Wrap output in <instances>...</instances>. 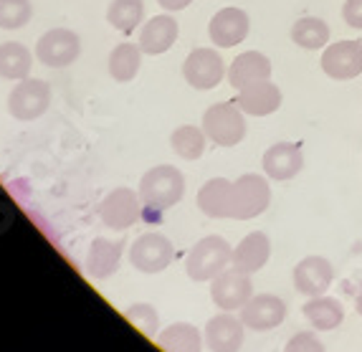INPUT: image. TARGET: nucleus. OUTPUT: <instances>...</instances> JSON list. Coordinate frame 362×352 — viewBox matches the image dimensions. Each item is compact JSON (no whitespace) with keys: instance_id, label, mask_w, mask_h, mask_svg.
I'll return each mask as SVG.
<instances>
[{"instance_id":"nucleus-1","label":"nucleus","mask_w":362,"mask_h":352,"mask_svg":"<svg viewBox=\"0 0 362 352\" xmlns=\"http://www.w3.org/2000/svg\"><path fill=\"white\" fill-rule=\"evenodd\" d=\"M185 177L173 165H157L139 180V201L152 211H168L182 201Z\"/></svg>"},{"instance_id":"nucleus-2","label":"nucleus","mask_w":362,"mask_h":352,"mask_svg":"<svg viewBox=\"0 0 362 352\" xmlns=\"http://www.w3.org/2000/svg\"><path fill=\"white\" fill-rule=\"evenodd\" d=\"M233 264V249L230 243L221 236H206L195 243L190 254H187V276L193 281H213L218 274Z\"/></svg>"},{"instance_id":"nucleus-3","label":"nucleus","mask_w":362,"mask_h":352,"mask_svg":"<svg viewBox=\"0 0 362 352\" xmlns=\"http://www.w3.org/2000/svg\"><path fill=\"white\" fill-rule=\"evenodd\" d=\"M203 132L221 147H235L246 137V117L235 102H221L208 107L203 115Z\"/></svg>"},{"instance_id":"nucleus-4","label":"nucleus","mask_w":362,"mask_h":352,"mask_svg":"<svg viewBox=\"0 0 362 352\" xmlns=\"http://www.w3.org/2000/svg\"><path fill=\"white\" fill-rule=\"evenodd\" d=\"M269 203H272L269 180L256 172H246L233 182V190H230V218H256L269 208Z\"/></svg>"},{"instance_id":"nucleus-5","label":"nucleus","mask_w":362,"mask_h":352,"mask_svg":"<svg viewBox=\"0 0 362 352\" xmlns=\"http://www.w3.org/2000/svg\"><path fill=\"white\" fill-rule=\"evenodd\" d=\"M51 104V86L43 79H21L8 97V110L16 119L30 122L41 117Z\"/></svg>"},{"instance_id":"nucleus-6","label":"nucleus","mask_w":362,"mask_h":352,"mask_svg":"<svg viewBox=\"0 0 362 352\" xmlns=\"http://www.w3.org/2000/svg\"><path fill=\"white\" fill-rule=\"evenodd\" d=\"M81 54V38L69 28H54L38 38L36 59L43 66L64 69L78 59Z\"/></svg>"},{"instance_id":"nucleus-7","label":"nucleus","mask_w":362,"mask_h":352,"mask_svg":"<svg viewBox=\"0 0 362 352\" xmlns=\"http://www.w3.org/2000/svg\"><path fill=\"white\" fill-rule=\"evenodd\" d=\"M173 256H175V249H173L170 238H165L163 233H145L129 249V262L142 274L165 271L173 264Z\"/></svg>"},{"instance_id":"nucleus-8","label":"nucleus","mask_w":362,"mask_h":352,"mask_svg":"<svg viewBox=\"0 0 362 352\" xmlns=\"http://www.w3.org/2000/svg\"><path fill=\"white\" fill-rule=\"evenodd\" d=\"M182 76L193 89H216L226 76V64L221 54H216V49H195L182 64Z\"/></svg>"},{"instance_id":"nucleus-9","label":"nucleus","mask_w":362,"mask_h":352,"mask_svg":"<svg viewBox=\"0 0 362 352\" xmlns=\"http://www.w3.org/2000/svg\"><path fill=\"white\" fill-rule=\"evenodd\" d=\"M211 297L216 307L230 312L241 310L248 299L254 297V284H251V274L241 271V269H226L223 274H218L213 279Z\"/></svg>"},{"instance_id":"nucleus-10","label":"nucleus","mask_w":362,"mask_h":352,"mask_svg":"<svg viewBox=\"0 0 362 352\" xmlns=\"http://www.w3.org/2000/svg\"><path fill=\"white\" fill-rule=\"evenodd\" d=\"M322 71L334 81H350L362 74V41H339L322 54Z\"/></svg>"},{"instance_id":"nucleus-11","label":"nucleus","mask_w":362,"mask_h":352,"mask_svg":"<svg viewBox=\"0 0 362 352\" xmlns=\"http://www.w3.org/2000/svg\"><path fill=\"white\" fill-rule=\"evenodd\" d=\"M286 317V304L284 299H279L276 294H256L241 307V319L248 329L254 332H269V329L279 327Z\"/></svg>"},{"instance_id":"nucleus-12","label":"nucleus","mask_w":362,"mask_h":352,"mask_svg":"<svg viewBox=\"0 0 362 352\" xmlns=\"http://www.w3.org/2000/svg\"><path fill=\"white\" fill-rule=\"evenodd\" d=\"M99 218L107 228L115 231H127L129 225L139 218V195L129 188H117L107 195L99 208Z\"/></svg>"},{"instance_id":"nucleus-13","label":"nucleus","mask_w":362,"mask_h":352,"mask_svg":"<svg viewBox=\"0 0 362 352\" xmlns=\"http://www.w3.org/2000/svg\"><path fill=\"white\" fill-rule=\"evenodd\" d=\"M334 269L325 256H307L294 266V286L304 297H322L332 286Z\"/></svg>"},{"instance_id":"nucleus-14","label":"nucleus","mask_w":362,"mask_h":352,"mask_svg":"<svg viewBox=\"0 0 362 352\" xmlns=\"http://www.w3.org/2000/svg\"><path fill=\"white\" fill-rule=\"evenodd\" d=\"M248 28H251V20H248L246 11H241V8H223L208 23V36L221 49H230L235 43L246 41Z\"/></svg>"},{"instance_id":"nucleus-15","label":"nucleus","mask_w":362,"mask_h":352,"mask_svg":"<svg viewBox=\"0 0 362 352\" xmlns=\"http://www.w3.org/2000/svg\"><path fill=\"white\" fill-rule=\"evenodd\" d=\"M304 168L299 142H276L264 152V172L272 180H291Z\"/></svg>"},{"instance_id":"nucleus-16","label":"nucleus","mask_w":362,"mask_h":352,"mask_svg":"<svg viewBox=\"0 0 362 352\" xmlns=\"http://www.w3.org/2000/svg\"><path fill=\"white\" fill-rule=\"evenodd\" d=\"M272 79V61L259 51H243L233 59L228 69V81L233 89H246L251 84Z\"/></svg>"},{"instance_id":"nucleus-17","label":"nucleus","mask_w":362,"mask_h":352,"mask_svg":"<svg viewBox=\"0 0 362 352\" xmlns=\"http://www.w3.org/2000/svg\"><path fill=\"white\" fill-rule=\"evenodd\" d=\"M235 104H238V110L243 115L269 117L281 107V89L276 84H272V81H259V84H251L238 91Z\"/></svg>"},{"instance_id":"nucleus-18","label":"nucleus","mask_w":362,"mask_h":352,"mask_svg":"<svg viewBox=\"0 0 362 352\" xmlns=\"http://www.w3.org/2000/svg\"><path fill=\"white\" fill-rule=\"evenodd\" d=\"M243 319L233 315H218L206 324V345L211 352H238L243 345Z\"/></svg>"},{"instance_id":"nucleus-19","label":"nucleus","mask_w":362,"mask_h":352,"mask_svg":"<svg viewBox=\"0 0 362 352\" xmlns=\"http://www.w3.org/2000/svg\"><path fill=\"white\" fill-rule=\"evenodd\" d=\"M177 20L173 16H155L142 25V33H139V49L142 54L160 56L165 51L173 49V43L177 41Z\"/></svg>"},{"instance_id":"nucleus-20","label":"nucleus","mask_w":362,"mask_h":352,"mask_svg":"<svg viewBox=\"0 0 362 352\" xmlns=\"http://www.w3.org/2000/svg\"><path fill=\"white\" fill-rule=\"evenodd\" d=\"M269 256H272V241H269V236L264 231H254L248 233L233 249V266L246 274H256L266 266Z\"/></svg>"},{"instance_id":"nucleus-21","label":"nucleus","mask_w":362,"mask_h":352,"mask_svg":"<svg viewBox=\"0 0 362 352\" xmlns=\"http://www.w3.org/2000/svg\"><path fill=\"white\" fill-rule=\"evenodd\" d=\"M230 190L233 182L226 177H213L198 193V208L208 218H230Z\"/></svg>"},{"instance_id":"nucleus-22","label":"nucleus","mask_w":362,"mask_h":352,"mask_svg":"<svg viewBox=\"0 0 362 352\" xmlns=\"http://www.w3.org/2000/svg\"><path fill=\"white\" fill-rule=\"evenodd\" d=\"M122 241H109V238H94L86 256V269H89L91 276L97 279H107L119 269V259H122Z\"/></svg>"},{"instance_id":"nucleus-23","label":"nucleus","mask_w":362,"mask_h":352,"mask_svg":"<svg viewBox=\"0 0 362 352\" xmlns=\"http://www.w3.org/2000/svg\"><path fill=\"white\" fill-rule=\"evenodd\" d=\"M304 317L309 319L314 329L320 332H329V329L339 327L344 319V310L339 299L334 297H309V302L304 304Z\"/></svg>"},{"instance_id":"nucleus-24","label":"nucleus","mask_w":362,"mask_h":352,"mask_svg":"<svg viewBox=\"0 0 362 352\" xmlns=\"http://www.w3.org/2000/svg\"><path fill=\"white\" fill-rule=\"evenodd\" d=\"M33 54L23 43H0V76L11 81L28 79Z\"/></svg>"},{"instance_id":"nucleus-25","label":"nucleus","mask_w":362,"mask_h":352,"mask_svg":"<svg viewBox=\"0 0 362 352\" xmlns=\"http://www.w3.org/2000/svg\"><path fill=\"white\" fill-rule=\"evenodd\" d=\"M157 342L165 352H200L203 350V337L187 322L170 324L168 329L157 334Z\"/></svg>"},{"instance_id":"nucleus-26","label":"nucleus","mask_w":362,"mask_h":352,"mask_svg":"<svg viewBox=\"0 0 362 352\" xmlns=\"http://www.w3.org/2000/svg\"><path fill=\"white\" fill-rule=\"evenodd\" d=\"M139 64H142V49L134 46V43H119L109 54V74L119 84H127V81H132L137 76Z\"/></svg>"},{"instance_id":"nucleus-27","label":"nucleus","mask_w":362,"mask_h":352,"mask_svg":"<svg viewBox=\"0 0 362 352\" xmlns=\"http://www.w3.org/2000/svg\"><path fill=\"white\" fill-rule=\"evenodd\" d=\"M291 41L296 46H302L307 51L325 49L329 43V25L322 18H314V16H304L291 25Z\"/></svg>"},{"instance_id":"nucleus-28","label":"nucleus","mask_w":362,"mask_h":352,"mask_svg":"<svg viewBox=\"0 0 362 352\" xmlns=\"http://www.w3.org/2000/svg\"><path fill=\"white\" fill-rule=\"evenodd\" d=\"M145 18L142 0H112L107 8V23L119 33H132Z\"/></svg>"},{"instance_id":"nucleus-29","label":"nucleus","mask_w":362,"mask_h":352,"mask_svg":"<svg viewBox=\"0 0 362 352\" xmlns=\"http://www.w3.org/2000/svg\"><path fill=\"white\" fill-rule=\"evenodd\" d=\"M206 137L208 134L203 129L193 127V124H182L173 132L170 137V145L173 150L180 155L182 160H198L203 158V152H206Z\"/></svg>"},{"instance_id":"nucleus-30","label":"nucleus","mask_w":362,"mask_h":352,"mask_svg":"<svg viewBox=\"0 0 362 352\" xmlns=\"http://www.w3.org/2000/svg\"><path fill=\"white\" fill-rule=\"evenodd\" d=\"M30 13H33V8L28 0H0V28H23L30 20Z\"/></svg>"},{"instance_id":"nucleus-31","label":"nucleus","mask_w":362,"mask_h":352,"mask_svg":"<svg viewBox=\"0 0 362 352\" xmlns=\"http://www.w3.org/2000/svg\"><path fill=\"white\" fill-rule=\"evenodd\" d=\"M124 317H127L129 322L137 324V327L142 329L147 337H155L160 319H157V312L152 310L150 304H134V307H129V310L124 312Z\"/></svg>"},{"instance_id":"nucleus-32","label":"nucleus","mask_w":362,"mask_h":352,"mask_svg":"<svg viewBox=\"0 0 362 352\" xmlns=\"http://www.w3.org/2000/svg\"><path fill=\"white\" fill-rule=\"evenodd\" d=\"M284 352H325V345L317 340L314 332H296L289 342H286Z\"/></svg>"},{"instance_id":"nucleus-33","label":"nucleus","mask_w":362,"mask_h":352,"mask_svg":"<svg viewBox=\"0 0 362 352\" xmlns=\"http://www.w3.org/2000/svg\"><path fill=\"white\" fill-rule=\"evenodd\" d=\"M342 18L350 28H362V0H347L342 8Z\"/></svg>"},{"instance_id":"nucleus-34","label":"nucleus","mask_w":362,"mask_h":352,"mask_svg":"<svg viewBox=\"0 0 362 352\" xmlns=\"http://www.w3.org/2000/svg\"><path fill=\"white\" fill-rule=\"evenodd\" d=\"M157 3H160V6H163L165 11H170V13H177V11H185V8L190 6V3H193V0H157Z\"/></svg>"},{"instance_id":"nucleus-35","label":"nucleus","mask_w":362,"mask_h":352,"mask_svg":"<svg viewBox=\"0 0 362 352\" xmlns=\"http://www.w3.org/2000/svg\"><path fill=\"white\" fill-rule=\"evenodd\" d=\"M355 307H357V315L362 317V284H360V292H357V302H355Z\"/></svg>"}]
</instances>
